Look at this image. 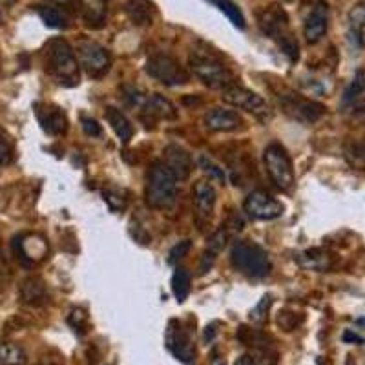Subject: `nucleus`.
Segmentation results:
<instances>
[{
	"mask_svg": "<svg viewBox=\"0 0 365 365\" xmlns=\"http://www.w3.org/2000/svg\"><path fill=\"white\" fill-rule=\"evenodd\" d=\"M270 305H273V296H268V294L267 296H263L261 302L254 307L252 311H250V314H248L250 321H252V323H256V325H263V323L267 321L268 309H270Z\"/></svg>",
	"mask_w": 365,
	"mask_h": 365,
	"instance_id": "obj_32",
	"label": "nucleus"
},
{
	"mask_svg": "<svg viewBox=\"0 0 365 365\" xmlns=\"http://www.w3.org/2000/svg\"><path fill=\"white\" fill-rule=\"evenodd\" d=\"M258 24L261 31L277 44V48L287 55L292 64L298 63L300 58V44L292 33L289 24L287 13L277 4L265 6L258 11Z\"/></svg>",
	"mask_w": 365,
	"mask_h": 365,
	"instance_id": "obj_1",
	"label": "nucleus"
},
{
	"mask_svg": "<svg viewBox=\"0 0 365 365\" xmlns=\"http://www.w3.org/2000/svg\"><path fill=\"white\" fill-rule=\"evenodd\" d=\"M179 112L174 106V102L163 97L161 93H154L146 97L145 104L141 106V121L146 127H150L156 121H177Z\"/></svg>",
	"mask_w": 365,
	"mask_h": 365,
	"instance_id": "obj_13",
	"label": "nucleus"
},
{
	"mask_svg": "<svg viewBox=\"0 0 365 365\" xmlns=\"http://www.w3.org/2000/svg\"><path fill=\"white\" fill-rule=\"evenodd\" d=\"M279 106L291 119L303 124H312V122L320 121L327 108L318 101H311L294 92H282L276 95Z\"/></svg>",
	"mask_w": 365,
	"mask_h": 365,
	"instance_id": "obj_9",
	"label": "nucleus"
},
{
	"mask_svg": "<svg viewBox=\"0 0 365 365\" xmlns=\"http://www.w3.org/2000/svg\"><path fill=\"white\" fill-rule=\"evenodd\" d=\"M166 347L179 362L192 365L195 362V347L192 334L179 320H170L166 327Z\"/></svg>",
	"mask_w": 365,
	"mask_h": 365,
	"instance_id": "obj_11",
	"label": "nucleus"
},
{
	"mask_svg": "<svg viewBox=\"0 0 365 365\" xmlns=\"http://www.w3.org/2000/svg\"><path fill=\"white\" fill-rule=\"evenodd\" d=\"M192 195H194V209L197 223L204 225L206 221H210V218L214 214L216 201H218L214 185L206 179L197 181L194 185V190H192Z\"/></svg>",
	"mask_w": 365,
	"mask_h": 365,
	"instance_id": "obj_15",
	"label": "nucleus"
},
{
	"mask_svg": "<svg viewBox=\"0 0 365 365\" xmlns=\"http://www.w3.org/2000/svg\"><path fill=\"white\" fill-rule=\"evenodd\" d=\"M81 124H83V130L86 136L99 137L102 133L101 124H99L95 119H92V117H83V119H81Z\"/></svg>",
	"mask_w": 365,
	"mask_h": 365,
	"instance_id": "obj_39",
	"label": "nucleus"
},
{
	"mask_svg": "<svg viewBox=\"0 0 365 365\" xmlns=\"http://www.w3.org/2000/svg\"><path fill=\"white\" fill-rule=\"evenodd\" d=\"M110 0H79V10L88 28L99 29L104 26Z\"/></svg>",
	"mask_w": 365,
	"mask_h": 365,
	"instance_id": "obj_21",
	"label": "nucleus"
},
{
	"mask_svg": "<svg viewBox=\"0 0 365 365\" xmlns=\"http://www.w3.org/2000/svg\"><path fill=\"white\" fill-rule=\"evenodd\" d=\"M28 355L15 341H0V365H26Z\"/></svg>",
	"mask_w": 365,
	"mask_h": 365,
	"instance_id": "obj_25",
	"label": "nucleus"
},
{
	"mask_svg": "<svg viewBox=\"0 0 365 365\" xmlns=\"http://www.w3.org/2000/svg\"><path fill=\"white\" fill-rule=\"evenodd\" d=\"M20 302L28 307H42L48 303L49 294L42 277L29 276L26 277L19 289Z\"/></svg>",
	"mask_w": 365,
	"mask_h": 365,
	"instance_id": "obj_19",
	"label": "nucleus"
},
{
	"mask_svg": "<svg viewBox=\"0 0 365 365\" xmlns=\"http://www.w3.org/2000/svg\"><path fill=\"white\" fill-rule=\"evenodd\" d=\"M203 124L210 131L216 133H230V131H238L245 128V119L234 110L227 108H212L204 113Z\"/></svg>",
	"mask_w": 365,
	"mask_h": 365,
	"instance_id": "obj_14",
	"label": "nucleus"
},
{
	"mask_svg": "<svg viewBox=\"0 0 365 365\" xmlns=\"http://www.w3.org/2000/svg\"><path fill=\"white\" fill-rule=\"evenodd\" d=\"M122 90V97H124V101L130 104V106H136V108H141L143 104H145L146 97L143 95L141 90H137L136 86H130V84H124V86L121 88Z\"/></svg>",
	"mask_w": 365,
	"mask_h": 365,
	"instance_id": "obj_34",
	"label": "nucleus"
},
{
	"mask_svg": "<svg viewBox=\"0 0 365 365\" xmlns=\"http://www.w3.org/2000/svg\"><path fill=\"white\" fill-rule=\"evenodd\" d=\"M104 117H106L108 124L112 127V130L115 131V136L119 137V141L122 145H128L131 141V137H133V124L130 122V119L119 108L113 106H108L104 110Z\"/></svg>",
	"mask_w": 365,
	"mask_h": 365,
	"instance_id": "obj_22",
	"label": "nucleus"
},
{
	"mask_svg": "<svg viewBox=\"0 0 365 365\" xmlns=\"http://www.w3.org/2000/svg\"><path fill=\"white\" fill-rule=\"evenodd\" d=\"M79 64L83 66L88 77L102 79L112 68V55L104 46L93 40H81L77 44Z\"/></svg>",
	"mask_w": 365,
	"mask_h": 365,
	"instance_id": "obj_10",
	"label": "nucleus"
},
{
	"mask_svg": "<svg viewBox=\"0 0 365 365\" xmlns=\"http://www.w3.org/2000/svg\"><path fill=\"white\" fill-rule=\"evenodd\" d=\"M190 285H192V274L186 268H177L172 276V292L179 303H183L188 298Z\"/></svg>",
	"mask_w": 365,
	"mask_h": 365,
	"instance_id": "obj_26",
	"label": "nucleus"
},
{
	"mask_svg": "<svg viewBox=\"0 0 365 365\" xmlns=\"http://www.w3.org/2000/svg\"><path fill=\"white\" fill-rule=\"evenodd\" d=\"M102 197H104L106 204L113 212H121V210L127 209L128 197L127 194H124V190L117 188V186H110V188H106L102 192Z\"/></svg>",
	"mask_w": 365,
	"mask_h": 365,
	"instance_id": "obj_31",
	"label": "nucleus"
},
{
	"mask_svg": "<svg viewBox=\"0 0 365 365\" xmlns=\"http://www.w3.org/2000/svg\"><path fill=\"white\" fill-rule=\"evenodd\" d=\"M347 156H355V165L365 166V143H358V145L352 146V150L347 152Z\"/></svg>",
	"mask_w": 365,
	"mask_h": 365,
	"instance_id": "obj_41",
	"label": "nucleus"
},
{
	"mask_svg": "<svg viewBox=\"0 0 365 365\" xmlns=\"http://www.w3.org/2000/svg\"><path fill=\"white\" fill-rule=\"evenodd\" d=\"M190 68L201 83L214 90L223 92L227 88L238 84L232 70L221 60L219 55L209 49H194L190 54Z\"/></svg>",
	"mask_w": 365,
	"mask_h": 365,
	"instance_id": "obj_3",
	"label": "nucleus"
},
{
	"mask_svg": "<svg viewBox=\"0 0 365 365\" xmlns=\"http://www.w3.org/2000/svg\"><path fill=\"white\" fill-rule=\"evenodd\" d=\"M68 323L72 325L73 331L79 332V334H84V331H86L88 327V314L83 309H73V311L70 312Z\"/></svg>",
	"mask_w": 365,
	"mask_h": 365,
	"instance_id": "obj_35",
	"label": "nucleus"
},
{
	"mask_svg": "<svg viewBox=\"0 0 365 365\" xmlns=\"http://www.w3.org/2000/svg\"><path fill=\"white\" fill-rule=\"evenodd\" d=\"M128 19L137 26H150L154 22V15H156V10H154V4H150L148 0H128L127 6Z\"/></svg>",
	"mask_w": 365,
	"mask_h": 365,
	"instance_id": "obj_23",
	"label": "nucleus"
},
{
	"mask_svg": "<svg viewBox=\"0 0 365 365\" xmlns=\"http://www.w3.org/2000/svg\"><path fill=\"white\" fill-rule=\"evenodd\" d=\"M343 341H346V343H364V338L355 334L352 331H346V334H343Z\"/></svg>",
	"mask_w": 365,
	"mask_h": 365,
	"instance_id": "obj_42",
	"label": "nucleus"
},
{
	"mask_svg": "<svg viewBox=\"0 0 365 365\" xmlns=\"http://www.w3.org/2000/svg\"><path fill=\"white\" fill-rule=\"evenodd\" d=\"M365 93V70H358L355 73V77L349 83V86L346 88V92H343V102L349 104V102H355L356 99L364 95Z\"/></svg>",
	"mask_w": 365,
	"mask_h": 365,
	"instance_id": "obj_30",
	"label": "nucleus"
},
{
	"mask_svg": "<svg viewBox=\"0 0 365 365\" xmlns=\"http://www.w3.org/2000/svg\"><path fill=\"white\" fill-rule=\"evenodd\" d=\"M221 97H223V101L227 102V104L250 113V115L256 117L258 121L267 122L273 119V110L268 106V102L256 92L248 90V88L234 84V86L227 88V90L221 92Z\"/></svg>",
	"mask_w": 365,
	"mask_h": 365,
	"instance_id": "obj_8",
	"label": "nucleus"
},
{
	"mask_svg": "<svg viewBox=\"0 0 365 365\" xmlns=\"http://www.w3.org/2000/svg\"><path fill=\"white\" fill-rule=\"evenodd\" d=\"M54 2H57V4H68L70 0H54Z\"/></svg>",
	"mask_w": 365,
	"mask_h": 365,
	"instance_id": "obj_44",
	"label": "nucleus"
},
{
	"mask_svg": "<svg viewBox=\"0 0 365 365\" xmlns=\"http://www.w3.org/2000/svg\"><path fill=\"white\" fill-rule=\"evenodd\" d=\"M209 2H212L214 6H218L219 10L223 11V13L229 17V20L234 26H236V28H239V29L247 28V22H245L243 13H241V10H239L238 6L234 4L232 0H209Z\"/></svg>",
	"mask_w": 365,
	"mask_h": 365,
	"instance_id": "obj_29",
	"label": "nucleus"
},
{
	"mask_svg": "<svg viewBox=\"0 0 365 365\" xmlns=\"http://www.w3.org/2000/svg\"><path fill=\"white\" fill-rule=\"evenodd\" d=\"M329 26V8L325 0H318L316 6L312 8L303 26V37L309 44H316L323 39Z\"/></svg>",
	"mask_w": 365,
	"mask_h": 365,
	"instance_id": "obj_16",
	"label": "nucleus"
},
{
	"mask_svg": "<svg viewBox=\"0 0 365 365\" xmlns=\"http://www.w3.org/2000/svg\"><path fill=\"white\" fill-rule=\"evenodd\" d=\"M44 63L51 77L63 86H77L81 64L73 48L64 39H51L44 46Z\"/></svg>",
	"mask_w": 365,
	"mask_h": 365,
	"instance_id": "obj_2",
	"label": "nucleus"
},
{
	"mask_svg": "<svg viewBox=\"0 0 365 365\" xmlns=\"http://www.w3.org/2000/svg\"><path fill=\"white\" fill-rule=\"evenodd\" d=\"M163 154H165L163 163L170 168V172L177 177V181L188 179L192 170H194V159H192L188 152L179 145H168Z\"/></svg>",
	"mask_w": 365,
	"mask_h": 365,
	"instance_id": "obj_17",
	"label": "nucleus"
},
{
	"mask_svg": "<svg viewBox=\"0 0 365 365\" xmlns=\"http://www.w3.org/2000/svg\"><path fill=\"white\" fill-rule=\"evenodd\" d=\"M11 159H13V148L8 139L0 133V165H10Z\"/></svg>",
	"mask_w": 365,
	"mask_h": 365,
	"instance_id": "obj_40",
	"label": "nucleus"
},
{
	"mask_svg": "<svg viewBox=\"0 0 365 365\" xmlns=\"http://www.w3.org/2000/svg\"><path fill=\"white\" fill-rule=\"evenodd\" d=\"M190 248H192V243H190V239H183L177 245L170 248V252H168V263L170 265H175V263H179L181 259L186 258V254L190 252Z\"/></svg>",
	"mask_w": 365,
	"mask_h": 365,
	"instance_id": "obj_37",
	"label": "nucleus"
},
{
	"mask_svg": "<svg viewBox=\"0 0 365 365\" xmlns=\"http://www.w3.org/2000/svg\"><path fill=\"white\" fill-rule=\"evenodd\" d=\"M230 263L234 270L239 274L250 277V279H261V277L270 274V259L265 248H261L256 243H247L239 241L230 250Z\"/></svg>",
	"mask_w": 365,
	"mask_h": 365,
	"instance_id": "obj_5",
	"label": "nucleus"
},
{
	"mask_svg": "<svg viewBox=\"0 0 365 365\" xmlns=\"http://www.w3.org/2000/svg\"><path fill=\"white\" fill-rule=\"evenodd\" d=\"M39 15L42 22L48 28L51 29H66L68 28V17L64 13L63 10H58V8H51V6H42L39 8Z\"/></svg>",
	"mask_w": 365,
	"mask_h": 365,
	"instance_id": "obj_27",
	"label": "nucleus"
},
{
	"mask_svg": "<svg viewBox=\"0 0 365 365\" xmlns=\"http://www.w3.org/2000/svg\"><path fill=\"white\" fill-rule=\"evenodd\" d=\"M243 209L248 218L258 219V221H273V219L282 218L283 204L277 201L274 195H270L265 190H254L247 195L243 203Z\"/></svg>",
	"mask_w": 365,
	"mask_h": 365,
	"instance_id": "obj_12",
	"label": "nucleus"
},
{
	"mask_svg": "<svg viewBox=\"0 0 365 365\" xmlns=\"http://www.w3.org/2000/svg\"><path fill=\"white\" fill-rule=\"evenodd\" d=\"M145 195L146 203L156 210L172 209L177 201V177L163 161L152 163L148 168Z\"/></svg>",
	"mask_w": 365,
	"mask_h": 365,
	"instance_id": "obj_4",
	"label": "nucleus"
},
{
	"mask_svg": "<svg viewBox=\"0 0 365 365\" xmlns=\"http://www.w3.org/2000/svg\"><path fill=\"white\" fill-rule=\"evenodd\" d=\"M227 245V232L225 229H219L218 232L212 234V238L209 239V247L201 256V263H200V273L204 274L209 273L212 265H214L216 258H218V254L221 252Z\"/></svg>",
	"mask_w": 365,
	"mask_h": 365,
	"instance_id": "obj_24",
	"label": "nucleus"
},
{
	"mask_svg": "<svg viewBox=\"0 0 365 365\" xmlns=\"http://www.w3.org/2000/svg\"><path fill=\"white\" fill-rule=\"evenodd\" d=\"M263 161H265V168L274 185L282 192H291L294 188L296 177H294V168H292V161L287 150L279 143H270L263 152Z\"/></svg>",
	"mask_w": 365,
	"mask_h": 365,
	"instance_id": "obj_6",
	"label": "nucleus"
},
{
	"mask_svg": "<svg viewBox=\"0 0 365 365\" xmlns=\"http://www.w3.org/2000/svg\"><path fill=\"white\" fill-rule=\"evenodd\" d=\"M37 365H60V364H58L57 360H54V358H42Z\"/></svg>",
	"mask_w": 365,
	"mask_h": 365,
	"instance_id": "obj_43",
	"label": "nucleus"
},
{
	"mask_svg": "<svg viewBox=\"0 0 365 365\" xmlns=\"http://www.w3.org/2000/svg\"><path fill=\"white\" fill-rule=\"evenodd\" d=\"M15 247H17V252L19 256L17 258L24 259L28 263H35L42 259L48 252V245H46V239L37 236V234H28V236H20L17 241H15Z\"/></svg>",
	"mask_w": 365,
	"mask_h": 365,
	"instance_id": "obj_20",
	"label": "nucleus"
},
{
	"mask_svg": "<svg viewBox=\"0 0 365 365\" xmlns=\"http://www.w3.org/2000/svg\"><path fill=\"white\" fill-rule=\"evenodd\" d=\"M349 24L352 31L362 33V29L365 28V2L356 4L355 8L349 11Z\"/></svg>",
	"mask_w": 365,
	"mask_h": 365,
	"instance_id": "obj_33",
	"label": "nucleus"
},
{
	"mask_svg": "<svg viewBox=\"0 0 365 365\" xmlns=\"http://www.w3.org/2000/svg\"><path fill=\"white\" fill-rule=\"evenodd\" d=\"M265 358H267L265 350H261V355L259 352H248V355L239 356L234 365H267Z\"/></svg>",
	"mask_w": 365,
	"mask_h": 365,
	"instance_id": "obj_38",
	"label": "nucleus"
},
{
	"mask_svg": "<svg viewBox=\"0 0 365 365\" xmlns=\"http://www.w3.org/2000/svg\"><path fill=\"white\" fill-rule=\"evenodd\" d=\"M37 119H39L40 127L49 136H63L68 130V119L66 113L55 104H37L35 106Z\"/></svg>",
	"mask_w": 365,
	"mask_h": 365,
	"instance_id": "obj_18",
	"label": "nucleus"
},
{
	"mask_svg": "<svg viewBox=\"0 0 365 365\" xmlns=\"http://www.w3.org/2000/svg\"><path fill=\"white\" fill-rule=\"evenodd\" d=\"M200 166L203 168V172H206V174L210 175V177H214V179H218L219 183H225V172L223 168L219 165H216L214 161L210 159V157L206 156H201L200 157Z\"/></svg>",
	"mask_w": 365,
	"mask_h": 365,
	"instance_id": "obj_36",
	"label": "nucleus"
},
{
	"mask_svg": "<svg viewBox=\"0 0 365 365\" xmlns=\"http://www.w3.org/2000/svg\"><path fill=\"white\" fill-rule=\"evenodd\" d=\"M285 2H292V0H285Z\"/></svg>",
	"mask_w": 365,
	"mask_h": 365,
	"instance_id": "obj_45",
	"label": "nucleus"
},
{
	"mask_svg": "<svg viewBox=\"0 0 365 365\" xmlns=\"http://www.w3.org/2000/svg\"><path fill=\"white\" fill-rule=\"evenodd\" d=\"M238 340L245 343V346H254L256 349L261 350L268 347V336L261 331H256V329H248V327H239Z\"/></svg>",
	"mask_w": 365,
	"mask_h": 365,
	"instance_id": "obj_28",
	"label": "nucleus"
},
{
	"mask_svg": "<svg viewBox=\"0 0 365 365\" xmlns=\"http://www.w3.org/2000/svg\"><path fill=\"white\" fill-rule=\"evenodd\" d=\"M146 73L165 86H183L190 81V73L183 64L170 54H154L148 57Z\"/></svg>",
	"mask_w": 365,
	"mask_h": 365,
	"instance_id": "obj_7",
	"label": "nucleus"
}]
</instances>
